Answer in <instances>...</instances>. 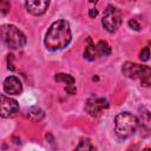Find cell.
Segmentation results:
<instances>
[{
	"label": "cell",
	"mask_w": 151,
	"mask_h": 151,
	"mask_svg": "<svg viewBox=\"0 0 151 151\" xmlns=\"http://www.w3.org/2000/svg\"><path fill=\"white\" fill-rule=\"evenodd\" d=\"M54 80L55 81H61V83H65L66 85H71V84H74V78L71 76V74H67V73H57L54 76Z\"/></svg>",
	"instance_id": "obj_13"
},
{
	"label": "cell",
	"mask_w": 151,
	"mask_h": 151,
	"mask_svg": "<svg viewBox=\"0 0 151 151\" xmlns=\"http://www.w3.org/2000/svg\"><path fill=\"white\" fill-rule=\"evenodd\" d=\"M72 39L71 27L66 20H57L54 21L46 35H45V46L50 51H59L65 48Z\"/></svg>",
	"instance_id": "obj_1"
},
{
	"label": "cell",
	"mask_w": 151,
	"mask_h": 151,
	"mask_svg": "<svg viewBox=\"0 0 151 151\" xmlns=\"http://www.w3.org/2000/svg\"><path fill=\"white\" fill-rule=\"evenodd\" d=\"M129 26H130L131 28H133L134 31H139V29H140V26H139V24L137 22L136 19H130V20H129Z\"/></svg>",
	"instance_id": "obj_18"
},
{
	"label": "cell",
	"mask_w": 151,
	"mask_h": 151,
	"mask_svg": "<svg viewBox=\"0 0 151 151\" xmlns=\"http://www.w3.org/2000/svg\"><path fill=\"white\" fill-rule=\"evenodd\" d=\"M25 117H27L28 119H31L33 122H39L44 117V111L38 106H33L25 111Z\"/></svg>",
	"instance_id": "obj_10"
},
{
	"label": "cell",
	"mask_w": 151,
	"mask_h": 151,
	"mask_svg": "<svg viewBox=\"0 0 151 151\" xmlns=\"http://www.w3.org/2000/svg\"><path fill=\"white\" fill-rule=\"evenodd\" d=\"M19 112V104L15 99L0 94V117L13 118Z\"/></svg>",
	"instance_id": "obj_6"
},
{
	"label": "cell",
	"mask_w": 151,
	"mask_h": 151,
	"mask_svg": "<svg viewBox=\"0 0 151 151\" xmlns=\"http://www.w3.org/2000/svg\"><path fill=\"white\" fill-rule=\"evenodd\" d=\"M138 124H140L142 127H146V130H149V127H150V113L147 111H145L144 113H140V122L138 120Z\"/></svg>",
	"instance_id": "obj_14"
},
{
	"label": "cell",
	"mask_w": 151,
	"mask_h": 151,
	"mask_svg": "<svg viewBox=\"0 0 151 151\" xmlns=\"http://www.w3.org/2000/svg\"><path fill=\"white\" fill-rule=\"evenodd\" d=\"M107 107H109V101L99 97H91L85 104V111L91 117H99Z\"/></svg>",
	"instance_id": "obj_7"
},
{
	"label": "cell",
	"mask_w": 151,
	"mask_h": 151,
	"mask_svg": "<svg viewBox=\"0 0 151 151\" xmlns=\"http://www.w3.org/2000/svg\"><path fill=\"white\" fill-rule=\"evenodd\" d=\"M77 150H93V146H92V144H91V142H90V139H81L80 142H79V145L76 147Z\"/></svg>",
	"instance_id": "obj_15"
},
{
	"label": "cell",
	"mask_w": 151,
	"mask_h": 151,
	"mask_svg": "<svg viewBox=\"0 0 151 151\" xmlns=\"http://www.w3.org/2000/svg\"><path fill=\"white\" fill-rule=\"evenodd\" d=\"M65 90H66V92H67V93H70V94H74V93L77 92V88H76V86H74L73 84L67 85V86L65 87Z\"/></svg>",
	"instance_id": "obj_19"
},
{
	"label": "cell",
	"mask_w": 151,
	"mask_h": 151,
	"mask_svg": "<svg viewBox=\"0 0 151 151\" xmlns=\"http://www.w3.org/2000/svg\"><path fill=\"white\" fill-rule=\"evenodd\" d=\"M94 52L97 57H106L111 53V47L106 41L100 40L97 44H94Z\"/></svg>",
	"instance_id": "obj_11"
},
{
	"label": "cell",
	"mask_w": 151,
	"mask_h": 151,
	"mask_svg": "<svg viewBox=\"0 0 151 151\" xmlns=\"http://www.w3.org/2000/svg\"><path fill=\"white\" fill-rule=\"evenodd\" d=\"M138 126V118L130 112H120L114 118V131L122 139L133 136Z\"/></svg>",
	"instance_id": "obj_2"
},
{
	"label": "cell",
	"mask_w": 151,
	"mask_h": 151,
	"mask_svg": "<svg viewBox=\"0 0 151 151\" xmlns=\"http://www.w3.org/2000/svg\"><path fill=\"white\" fill-rule=\"evenodd\" d=\"M101 25L103 27L110 32V33H113L116 32L120 25H122V13L120 11L112 6V5H109L104 12V15H103V19H101Z\"/></svg>",
	"instance_id": "obj_4"
},
{
	"label": "cell",
	"mask_w": 151,
	"mask_h": 151,
	"mask_svg": "<svg viewBox=\"0 0 151 151\" xmlns=\"http://www.w3.org/2000/svg\"><path fill=\"white\" fill-rule=\"evenodd\" d=\"M11 4L8 0H0V14H7L9 12Z\"/></svg>",
	"instance_id": "obj_16"
},
{
	"label": "cell",
	"mask_w": 151,
	"mask_h": 151,
	"mask_svg": "<svg viewBox=\"0 0 151 151\" xmlns=\"http://www.w3.org/2000/svg\"><path fill=\"white\" fill-rule=\"evenodd\" d=\"M84 58H86L87 60H94L97 58L96 52H94V44L91 38L87 39V44H86V47L84 51Z\"/></svg>",
	"instance_id": "obj_12"
},
{
	"label": "cell",
	"mask_w": 151,
	"mask_h": 151,
	"mask_svg": "<svg viewBox=\"0 0 151 151\" xmlns=\"http://www.w3.org/2000/svg\"><path fill=\"white\" fill-rule=\"evenodd\" d=\"M88 15H90V18H96L98 15V9L97 8H91L88 11Z\"/></svg>",
	"instance_id": "obj_20"
},
{
	"label": "cell",
	"mask_w": 151,
	"mask_h": 151,
	"mask_svg": "<svg viewBox=\"0 0 151 151\" xmlns=\"http://www.w3.org/2000/svg\"><path fill=\"white\" fill-rule=\"evenodd\" d=\"M149 57H150V51H149V47L146 46V47H144V48L142 50V52L139 53V58H140V60H143V61H147V60H149Z\"/></svg>",
	"instance_id": "obj_17"
},
{
	"label": "cell",
	"mask_w": 151,
	"mask_h": 151,
	"mask_svg": "<svg viewBox=\"0 0 151 151\" xmlns=\"http://www.w3.org/2000/svg\"><path fill=\"white\" fill-rule=\"evenodd\" d=\"M4 91L7 94H20L22 92V84L15 76H9L4 80Z\"/></svg>",
	"instance_id": "obj_9"
},
{
	"label": "cell",
	"mask_w": 151,
	"mask_h": 151,
	"mask_svg": "<svg viewBox=\"0 0 151 151\" xmlns=\"http://www.w3.org/2000/svg\"><path fill=\"white\" fill-rule=\"evenodd\" d=\"M88 1H90V2H94V4H96L98 0H88Z\"/></svg>",
	"instance_id": "obj_21"
},
{
	"label": "cell",
	"mask_w": 151,
	"mask_h": 151,
	"mask_svg": "<svg viewBox=\"0 0 151 151\" xmlns=\"http://www.w3.org/2000/svg\"><path fill=\"white\" fill-rule=\"evenodd\" d=\"M50 6V0H26V9L33 15H42Z\"/></svg>",
	"instance_id": "obj_8"
},
{
	"label": "cell",
	"mask_w": 151,
	"mask_h": 151,
	"mask_svg": "<svg viewBox=\"0 0 151 151\" xmlns=\"http://www.w3.org/2000/svg\"><path fill=\"white\" fill-rule=\"evenodd\" d=\"M123 74L131 79H143L150 76V67L145 65H139L136 63L126 61L122 67Z\"/></svg>",
	"instance_id": "obj_5"
},
{
	"label": "cell",
	"mask_w": 151,
	"mask_h": 151,
	"mask_svg": "<svg viewBox=\"0 0 151 151\" xmlns=\"http://www.w3.org/2000/svg\"><path fill=\"white\" fill-rule=\"evenodd\" d=\"M0 40L9 48L17 50L26 45V35L14 25L0 26Z\"/></svg>",
	"instance_id": "obj_3"
}]
</instances>
